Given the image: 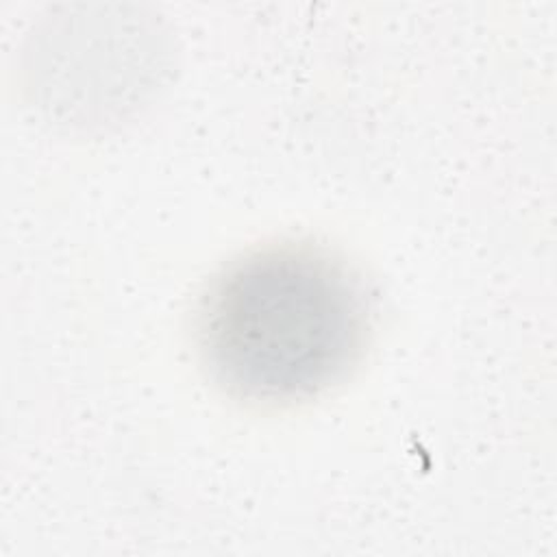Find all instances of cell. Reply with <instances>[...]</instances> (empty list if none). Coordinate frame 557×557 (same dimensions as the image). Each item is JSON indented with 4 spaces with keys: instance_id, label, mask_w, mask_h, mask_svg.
Returning a JSON list of instances; mask_svg holds the SVG:
<instances>
[{
    "instance_id": "obj_1",
    "label": "cell",
    "mask_w": 557,
    "mask_h": 557,
    "mask_svg": "<svg viewBox=\"0 0 557 557\" xmlns=\"http://www.w3.org/2000/svg\"><path fill=\"white\" fill-rule=\"evenodd\" d=\"M370 329L359 276L309 244H274L222 268L200 298L202 363L231 396L259 405L311 398L357 363Z\"/></svg>"
}]
</instances>
